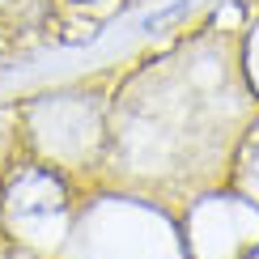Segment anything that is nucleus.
<instances>
[{
  "mask_svg": "<svg viewBox=\"0 0 259 259\" xmlns=\"http://www.w3.org/2000/svg\"><path fill=\"white\" fill-rule=\"evenodd\" d=\"M246 77H251V90H259V34L251 38V56H246Z\"/></svg>",
  "mask_w": 259,
  "mask_h": 259,
  "instance_id": "f257e3e1",
  "label": "nucleus"
}]
</instances>
